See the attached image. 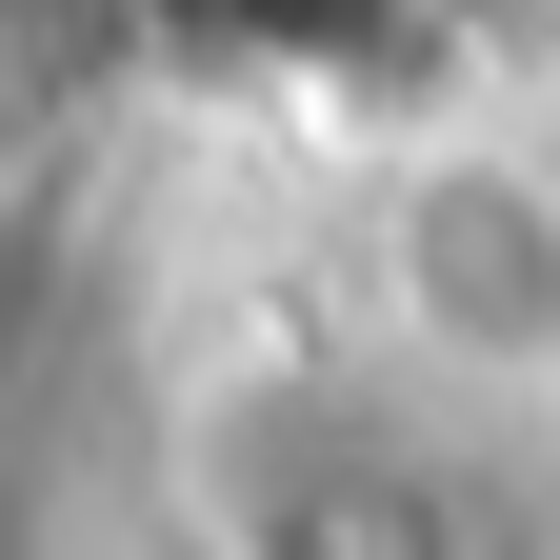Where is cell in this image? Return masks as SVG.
Returning <instances> with one entry per match:
<instances>
[{"label":"cell","instance_id":"6da1fadb","mask_svg":"<svg viewBox=\"0 0 560 560\" xmlns=\"http://www.w3.org/2000/svg\"><path fill=\"white\" fill-rule=\"evenodd\" d=\"M381 320L420 381L540 400L560 381V161L521 140H441V161L381 180Z\"/></svg>","mask_w":560,"mask_h":560}]
</instances>
